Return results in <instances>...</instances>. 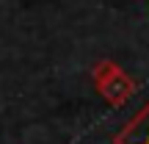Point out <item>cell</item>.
I'll return each instance as SVG.
<instances>
[{
  "label": "cell",
  "instance_id": "1",
  "mask_svg": "<svg viewBox=\"0 0 149 144\" xmlns=\"http://www.w3.org/2000/svg\"><path fill=\"white\" fill-rule=\"evenodd\" d=\"M146 144H149V141H146Z\"/></svg>",
  "mask_w": 149,
  "mask_h": 144
}]
</instances>
